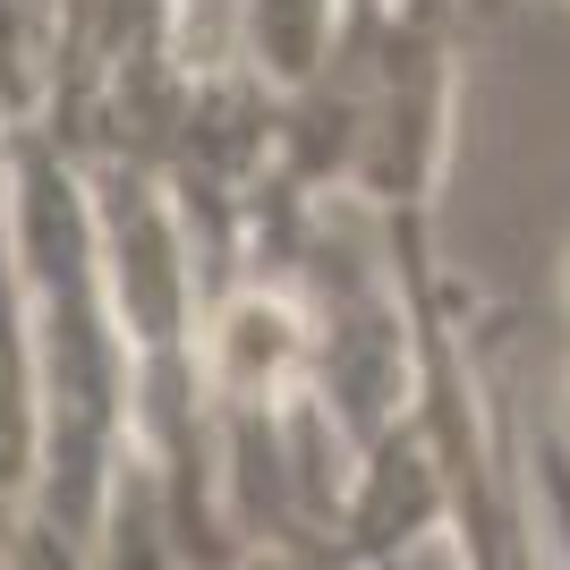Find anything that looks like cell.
<instances>
[{
    "label": "cell",
    "instance_id": "obj_2",
    "mask_svg": "<svg viewBox=\"0 0 570 570\" xmlns=\"http://www.w3.org/2000/svg\"><path fill=\"white\" fill-rule=\"evenodd\" d=\"M537 383H546V417L570 443V238L553 247L546 298H537Z\"/></svg>",
    "mask_w": 570,
    "mask_h": 570
},
{
    "label": "cell",
    "instance_id": "obj_1",
    "mask_svg": "<svg viewBox=\"0 0 570 570\" xmlns=\"http://www.w3.org/2000/svg\"><path fill=\"white\" fill-rule=\"evenodd\" d=\"M9 238L35 333V392H43V485L26 537L51 570H102L119 469L137 460V366L102 264L95 188L43 137H18L9 154Z\"/></svg>",
    "mask_w": 570,
    "mask_h": 570
}]
</instances>
